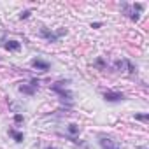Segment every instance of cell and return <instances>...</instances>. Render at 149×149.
Here are the masks:
<instances>
[{"label":"cell","instance_id":"8","mask_svg":"<svg viewBox=\"0 0 149 149\" xmlns=\"http://www.w3.org/2000/svg\"><path fill=\"white\" fill-rule=\"evenodd\" d=\"M4 47H6L7 51H19V49H21V42H18V40H7V42L4 44Z\"/></svg>","mask_w":149,"mask_h":149},{"label":"cell","instance_id":"12","mask_svg":"<svg viewBox=\"0 0 149 149\" xmlns=\"http://www.w3.org/2000/svg\"><path fill=\"white\" fill-rule=\"evenodd\" d=\"M23 121H25L23 114H14V123H16V125H21Z\"/></svg>","mask_w":149,"mask_h":149},{"label":"cell","instance_id":"11","mask_svg":"<svg viewBox=\"0 0 149 149\" xmlns=\"http://www.w3.org/2000/svg\"><path fill=\"white\" fill-rule=\"evenodd\" d=\"M135 119H139V121H147L149 119V114L146 112V114H135Z\"/></svg>","mask_w":149,"mask_h":149},{"label":"cell","instance_id":"10","mask_svg":"<svg viewBox=\"0 0 149 149\" xmlns=\"http://www.w3.org/2000/svg\"><path fill=\"white\" fill-rule=\"evenodd\" d=\"M67 132H68V135H70V137H74V135H77V133H79V126L72 123V125H68Z\"/></svg>","mask_w":149,"mask_h":149},{"label":"cell","instance_id":"16","mask_svg":"<svg viewBox=\"0 0 149 149\" xmlns=\"http://www.w3.org/2000/svg\"><path fill=\"white\" fill-rule=\"evenodd\" d=\"M46 149H58V147H54V146H47Z\"/></svg>","mask_w":149,"mask_h":149},{"label":"cell","instance_id":"1","mask_svg":"<svg viewBox=\"0 0 149 149\" xmlns=\"http://www.w3.org/2000/svg\"><path fill=\"white\" fill-rule=\"evenodd\" d=\"M123 11H125V14H126L130 19L137 21V19L140 18V13L144 11V4H132V6L125 4V6H123Z\"/></svg>","mask_w":149,"mask_h":149},{"label":"cell","instance_id":"3","mask_svg":"<svg viewBox=\"0 0 149 149\" xmlns=\"http://www.w3.org/2000/svg\"><path fill=\"white\" fill-rule=\"evenodd\" d=\"M98 144L102 149H121V144L118 140H114L112 137H105V135L98 137Z\"/></svg>","mask_w":149,"mask_h":149},{"label":"cell","instance_id":"4","mask_svg":"<svg viewBox=\"0 0 149 149\" xmlns=\"http://www.w3.org/2000/svg\"><path fill=\"white\" fill-rule=\"evenodd\" d=\"M104 100H105V102H111V104H118V102L125 100V95L119 93V91H111V90H107V91H104Z\"/></svg>","mask_w":149,"mask_h":149},{"label":"cell","instance_id":"15","mask_svg":"<svg viewBox=\"0 0 149 149\" xmlns=\"http://www.w3.org/2000/svg\"><path fill=\"white\" fill-rule=\"evenodd\" d=\"M91 28H102V23L97 21V23H91Z\"/></svg>","mask_w":149,"mask_h":149},{"label":"cell","instance_id":"14","mask_svg":"<svg viewBox=\"0 0 149 149\" xmlns=\"http://www.w3.org/2000/svg\"><path fill=\"white\" fill-rule=\"evenodd\" d=\"M95 65H97V67H100V68H105V61H104L102 58H98V60H95Z\"/></svg>","mask_w":149,"mask_h":149},{"label":"cell","instance_id":"13","mask_svg":"<svg viewBox=\"0 0 149 149\" xmlns=\"http://www.w3.org/2000/svg\"><path fill=\"white\" fill-rule=\"evenodd\" d=\"M30 14H32V11L26 9V11H23V13L19 14V19H26V18H30Z\"/></svg>","mask_w":149,"mask_h":149},{"label":"cell","instance_id":"5","mask_svg":"<svg viewBox=\"0 0 149 149\" xmlns=\"http://www.w3.org/2000/svg\"><path fill=\"white\" fill-rule=\"evenodd\" d=\"M51 90H53L54 93H58V95H60L63 100H67V102H70V100H72V93H70V91H67V90L61 86V83H56V84H53V88H51Z\"/></svg>","mask_w":149,"mask_h":149},{"label":"cell","instance_id":"7","mask_svg":"<svg viewBox=\"0 0 149 149\" xmlns=\"http://www.w3.org/2000/svg\"><path fill=\"white\" fill-rule=\"evenodd\" d=\"M9 137H13V139H14L18 144L25 140V135H23V132H18L16 128H9Z\"/></svg>","mask_w":149,"mask_h":149},{"label":"cell","instance_id":"17","mask_svg":"<svg viewBox=\"0 0 149 149\" xmlns=\"http://www.w3.org/2000/svg\"><path fill=\"white\" fill-rule=\"evenodd\" d=\"M140 149H147V147H140Z\"/></svg>","mask_w":149,"mask_h":149},{"label":"cell","instance_id":"6","mask_svg":"<svg viewBox=\"0 0 149 149\" xmlns=\"http://www.w3.org/2000/svg\"><path fill=\"white\" fill-rule=\"evenodd\" d=\"M32 67H33V68H37V70L47 72V70L51 68V63H49V61H46V60H42V58H33V60H32Z\"/></svg>","mask_w":149,"mask_h":149},{"label":"cell","instance_id":"9","mask_svg":"<svg viewBox=\"0 0 149 149\" xmlns=\"http://www.w3.org/2000/svg\"><path fill=\"white\" fill-rule=\"evenodd\" d=\"M35 90H37V88H33L32 84H30V86H28V84H21V86H19V91L25 93V95H28V97H33V95H35Z\"/></svg>","mask_w":149,"mask_h":149},{"label":"cell","instance_id":"2","mask_svg":"<svg viewBox=\"0 0 149 149\" xmlns=\"http://www.w3.org/2000/svg\"><path fill=\"white\" fill-rule=\"evenodd\" d=\"M67 33V30L63 28V30H58V32H53V30H49V28H40V37L42 39H46L47 42H58L63 35Z\"/></svg>","mask_w":149,"mask_h":149}]
</instances>
